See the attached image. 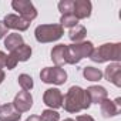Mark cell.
Listing matches in <instances>:
<instances>
[{
    "mask_svg": "<svg viewBox=\"0 0 121 121\" xmlns=\"http://www.w3.org/2000/svg\"><path fill=\"white\" fill-rule=\"evenodd\" d=\"M91 105L90 98L84 88L80 86H73L63 95V107L70 114H77L83 110H88Z\"/></svg>",
    "mask_w": 121,
    "mask_h": 121,
    "instance_id": "obj_1",
    "label": "cell"
},
{
    "mask_svg": "<svg viewBox=\"0 0 121 121\" xmlns=\"http://www.w3.org/2000/svg\"><path fill=\"white\" fill-rule=\"evenodd\" d=\"M94 63H120L121 60V44L120 43H104L98 48H94L88 57Z\"/></svg>",
    "mask_w": 121,
    "mask_h": 121,
    "instance_id": "obj_2",
    "label": "cell"
},
{
    "mask_svg": "<svg viewBox=\"0 0 121 121\" xmlns=\"http://www.w3.org/2000/svg\"><path fill=\"white\" fill-rule=\"evenodd\" d=\"M94 44L91 41H80L67 46V64H78L83 58L91 56Z\"/></svg>",
    "mask_w": 121,
    "mask_h": 121,
    "instance_id": "obj_3",
    "label": "cell"
},
{
    "mask_svg": "<svg viewBox=\"0 0 121 121\" xmlns=\"http://www.w3.org/2000/svg\"><path fill=\"white\" fill-rule=\"evenodd\" d=\"M64 29L60 24H40L34 30V37L39 43H53L63 37Z\"/></svg>",
    "mask_w": 121,
    "mask_h": 121,
    "instance_id": "obj_4",
    "label": "cell"
},
{
    "mask_svg": "<svg viewBox=\"0 0 121 121\" xmlns=\"http://www.w3.org/2000/svg\"><path fill=\"white\" fill-rule=\"evenodd\" d=\"M40 78L46 84L61 86L67 81V71L63 67H44L40 71Z\"/></svg>",
    "mask_w": 121,
    "mask_h": 121,
    "instance_id": "obj_5",
    "label": "cell"
},
{
    "mask_svg": "<svg viewBox=\"0 0 121 121\" xmlns=\"http://www.w3.org/2000/svg\"><path fill=\"white\" fill-rule=\"evenodd\" d=\"M12 7L14 12L19 13L20 17H23L27 22H31L37 17V9L30 0H13Z\"/></svg>",
    "mask_w": 121,
    "mask_h": 121,
    "instance_id": "obj_6",
    "label": "cell"
},
{
    "mask_svg": "<svg viewBox=\"0 0 121 121\" xmlns=\"http://www.w3.org/2000/svg\"><path fill=\"white\" fill-rule=\"evenodd\" d=\"M43 103L51 110L61 108L63 107V93L58 88H47L43 94Z\"/></svg>",
    "mask_w": 121,
    "mask_h": 121,
    "instance_id": "obj_7",
    "label": "cell"
},
{
    "mask_svg": "<svg viewBox=\"0 0 121 121\" xmlns=\"http://www.w3.org/2000/svg\"><path fill=\"white\" fill-rule=\"evenodd\" d=\"M2 22L4 23V26H6L7 29L16 30V31H26V30L30 27V22L24 20L23 17H20L19 14H14V13L6 14Z\"/></svg>",
    "mask_w": 121,
    "mask_h": 121,
    "instance_id": "obj_8",
    "label": "cell"
},
{
    "mask_svg": "<svg viewBox=\"0 0 121 121\" xmlns=\"http://www.w3.org/2000/svg\"><path fill=\"white\" fill-rule=\"evenodd\" d=\"M13 105L19 112H26L30 111V108L33 107V95L30 94V91H19L13 100Z\"/></svg>",
    "mask_w": 121,
    "mask_h": 121,
    "instance_id": "obj_9",
    "label": "cell"
},
{
    "mask_svg": "<svg viewBox=\"0 0 121 121\" xmlns=\"http://www.w3.org/2000/svg\"><path fill=\"white\" fill-rule=\"evenodd\" d=\"M100 110H101V115L104 118H110V117H115L120 114L121 111V98H115L114 101L107 98L100 104Z\"/></svg>",
    "mask_w": 121,
    "mask_h": 121,
    "instance_id": "obj_10",
    "label": "cell"
},
{
    "mask_svg": "<svg viewBox=\"0 0 121 121\" xmlns=\"http://www.w3.org/2000/svg\"><path fill=\"white\" fill-rule=\"evenodd\" d=\"M91 9L93 4L90 0H76L73 3V14L77 20L88 19L91 16Z\"/></svg>",
    "mask_w": 121,
    "mask_h": 121,
    "instance_id": "obj_11",
    "label": "cell"
},
{
    "mask_svg": "<svg viewBox=\"0 0 121 121\" xmlns=\"http://www.w3.org/2000/svg\"><path fill=\"white\" fill-rule=\"evenodd\" d=\"M107 81L112 83L115 87H121V64L120 63H110L103 73Z\"/></svg>",
    "mask_w": 121,
    "mask_h": 121,
    "instance_id": "obj_12",
    "label": "cell"
},
{
    "mask_svg": "<svg viewBox=\"0 0 121 121\" xmlns=\"http://www.w3.org/2000/svg\"><path fill=\"white\" fill-rule=\"evenodd\" d=\"M51 60L56 67H63L67 64V44H57L51 48Z\"/></svg>",
    "mask_w": 121,
    "mask_h": 121,
    "instance_id": "obj_13",
    "label": "cell"
},
{
    "mask_svg": "<svg viewBox=\"0 0 121 121\" xmlns=\"http://www.w3.org/2000/svg\"><path fill=\"white\" fill-rule=\"evenodd\" d=\"M86 93H87L91 104H101L104 100L108 98V91L103 86H90L86 90Z\"/></svg>",
    "mask_w": 121,
    "mask_h": 121,
    "instance_id": "obj_14",
    "label": "cell"
},
{
    "mask_svg": "<svg viewBox=\"0 0 121 121\" xmlns=\"http://www.w3.org/2000/svg\"><path fill=\"white\" fill-rule=\"evenodd\" d=\"M22 112H19L13 103H7L0 105V121H20Z\"/></svg>",
    "mask_w": 121,
    "mask_h": 121,
    "instance_id": "obj_15",
    "label": "cell"
},
{
    "mask_svg": "<svg viewBox=\"0 0 121 121\" xmlns=\"http://www.w3.org/2000/svg\"><path fill=\"white\" fill-rule=\"evenodd\" d=\"M24 41H23V36L22 34H19V33H10V34H7L6 36V39H4V47L12 53V51H14L19 46H22Z\"/></svg>",
    "mask_w": 121,
    "mask_h": 121,
    "instance_id": "obj_16",
    "label": "cell"
},
{
    "mask_svg": "<svg viewBox=\"0 0 121 121\" xmlns=\"http://www.w3.org/2000/svg\"><path fill=\"white\" fill-rule=\"evenodd\" d=\"M87 36V29L81 24H77L76 27L70 29L69 30V39L73 41V43H80V41H84Z\"/></svg>",
    "mask_w": 121,
    "mask_h": 121,
    "instance_id": "obj_17",
    "label": "cell"
},
{
    "mask_svg": "<svg viewBox=\"0 0 121 121\" xmlns=\"http://www.w3.org/2000/svg\"><path fill=\"white\" fill-rule=\"evenodd\" d=\"M83 77L87 81H100L103 78V71L93 66H86L83 69Z\"/></svg>",
    "mask_w": 121,
    "mask_h": 121,
    "instance_id": "obj_18",
    "label": "cell"
},
{
    "mask_svg": "<svg viewBox=\"0 0 121 121\" xmlns=\"http://www.w3.org/2000/svg\"><path fill=\"white\" fill-rule=\"evenodd\" d=\"M14 56H16V58H17V61H27V60L31 57V53H33V50H31V47L29 46V44H26V43H23L22 46H19L14 51H12Z\"/></svg>",
    "mask_w": 121,
    "mask_h": 121,
    "instance_id": "obj_19",
    "label": "cell"
},
{
    "mask_svg": "<svg viewBox=\"0 0 121 121\" xmlns=\"http://www.w3.org/2000/svg\"><path fill=\"white\" fill-rule=\"evenodd\" d=\"M78 24V20L74 17L73 13L70 14H61V17H60V26H61L63 29L64 27H69V29H73Z\"/></svg>",
    "mask_w": 121,
    "mask_h": 121,
    "instance_id": "obj_20",
    "label": "cell"
},
{
    "mask_svg": "<svg viewBox=\"0 0 121 121\" xmlns=\"http://www.w3.org/2000/svg\"><path fill=\"white\" fill-rule=\"evenodd\" d=\"M17 81H19V86L22 87V90H24V91H30L34 87V81H33L31 76H29V74H24V73L20 74Z\"/></svg>",
    "mask_w": 121,
    "mask_h": 121,
    "instance_id": "obj_21",
    "label": "cell"
},
{
    "mask_svg": "<svg viewBox=\"0 0 121 121\" xmlns=\"http://www.w3.org/2000/svg\"><path fill=\"white\" fill-rule=\"evenodd\" d=\"M40 118H41V121H60V114L56 110L47 108V110H43L41 111Z\"/></svg>",
    "mask_w": 121,
    "mask_h": 121,
    "instance_id": "obj_22",
    "label": "cell"
},
{
    "mask_svg": "<svg viewBox=\"0 0 121 121\" xmlns=\"http://www.w3.org/2000/svg\"><path fill=\"white\" fill-rule=\"evenodd\" d=\"M73 3L74 0H61L58 2V10L61 12V14H70L73 13Z\"/></svg>",
    "mask_w": 121,
    "mask_h": 121,
    "instance_id": "obj_23",
    "label": "cell"
},
{
    "mask_svg": "<svg viewBox=\"0 0 121 121\" xmlns=\"http://www.w3.org/2000/svg\"><path fill=\"white\" fill-rule=\"evenodd\" d=\"M17 58H16V56L13 54V53H10L9 56H7V58H6V69L7 70H13V69H16V66H17Z\"/></svg>",
    "mask_w": 121,
    "mask_h": 121,
    "instance_id": "obj_24",
    "label": "cell"
},
{
    "mask_svg": "<svg viewBox=\"0 0 121 121\" xmlns=\"http://www.w3.org/2000/svg\"><path fill=\"white\" fill-rule=\"evenodd\" d=\"M7 31H9V29L4 26V23H3L2 20H0V40H2V39H4V37L9 34Z\"/></svg>",
    "mask_w": 121,
    "mask_h": 121,
    "instance_id": "obj_25",
    "label": "cell"
},
{
    "mask_svg": "<svg viewBox=\"0 0 121 121\" xmlns=\"http://www.w3.org/2000/svg\"><path fill=\"white\" fill-rule=\"evenodd\" d=\"M6 58H7V54L4 51L0 50V70L4 69V66H6Z\"/></svg>",
    "mask_w": 121,
    "mask_h": 121,
    "instance_id": "obj_26",
    "label": "cell"
},
{
    "mask_svg": "<svg viewBox=\"0 0 121 121\" xmlns=\"http://www.w3.org/2000/svg\"><path fill=\"white\" fill-rule=\"evenodd\" d=\"M76 121H95V120L91 115H88V114H83V115H77Z\"/></svg>",
    "mask_w": 121,
    "mask_h": 121,
    "instance_id": "obj_27",
    "label": "cell"
},
{
    "mask_svg": "<svg viewBox=\"0 0 121 121\" xmlns=\"http://www.w3.org/2000/svg\"><path fill=\"white\" fill-rule=\"evenodd\" d=\"M26 121H41V118H40V115H30V117H27Z\"/></svg>",
    "mask_w": 121,
    "mask_h": 121,
    "instance_id": "obj_28",
    "label": "cell"
},
{
    "mask_svg": "<svg viewBox=\"0 0 121 121\" xmlns=\"http://www.w3.org/2000/svg\"><path fill=\"white\" fill-rule=\"evenodd\" d=\"M4 77H6V74H4V71L3 70H0V84L3 83V80H4Z\"/></svg>",
    "mask_w": 121,
    "mask_h": 121,
    "instance_id": "obj_29",
    "label": "cell"
},
{
    "mask_svg": "<svg viewBox=\"0 0 121 121\" xmlns=\"http://www.w3.org/2000/svg\"><path fill=\"white\" fill-rule=\"evenodd\" d=\"M63 121H76V120H73V118H66V120H63Z\"/></svg>",
    "mask_w": 121,
    "mask_h": 121,
    "instance_id": "obj_30",
    "label": "cell"
}]
</instances>
